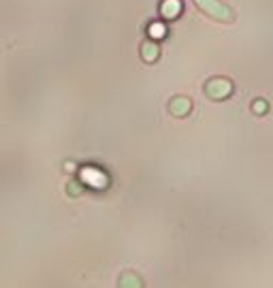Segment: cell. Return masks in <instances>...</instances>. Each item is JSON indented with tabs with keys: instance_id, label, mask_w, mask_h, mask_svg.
Returning <instances> with one entry per match:
<instances>
[{
	"instance_id": "obj_1",
	"label": "cell",
	"mask_w": 273,
	"mask_h": 288,
	"mask_svg": "<svg viewBox=\"0 0 273 288\" xmlns=\"http://www.w3.org/2000/svg\"><path fill=\"white\" fill-rule=\"evenodd\" d=\"M81 177H84V182H88L90 186H94V188H105L107 186V177L101 173V171H96L92 167H88L81 171Z\"/></svg>"
},
{
	"instance_id": "obj_2",
	"label": "cell",
	"mask_w": 273,
	"mask_h": 288,
	"mask_svg": "<svg viewBox=\"0 0 273 288\" xmlns=\"http://www.w3.org/2000/svg\"><path fill=\"white\" fill-rule=\"evenodd\" d=\"M120 288H143V284L134 273H124L120 277Z\"/></svg>"
},
{
	"instance_id": "obj_3",
	"label": "cell",
	"mask_w": 273,
	"mask_h": 288,
	"mask_svg": "<svg viewBox=\"0 0 273 288\" xmlns=\"http://www.w3.org/2000/svg\"><path fill=\"white\" fill-rule=\"evenodd\" d=\"M179 11V3L177 0H167L165 5H162V13H165L167 17H175Z\"/></svg>"
},
{
	"instance_id": "obj_4",
	"label": "cell",
	"mask_w": 273,
	"mask_h": 288,
	"mask_svg": "<svg viewBox=\"0 0 273 288\" xmlns=\"http://www.w3.org/2000/svg\"><path fill=\"white\" fill-rule=\"evenodd\" d=\"M150 34H152V37H162V34H165V28H162L160 24H152L150 26Z\"/></svg>"
},
{
	"instance_id": "obj_5",
	"label": "cell",
	"mask_w": 273,
	"mask_h": 288,
	"mask_svg": "<svg viewBox=\"0 0 273 288\" xmlns=\"http://www.w3.org/2000/svg\"><path fill=\"white\" fill-rule=\"evenodd\" d=\"M254 109H256V111H262V109H267V105H262V103H258L256 107H254Z\"/></svg>"
}]
</instances>
